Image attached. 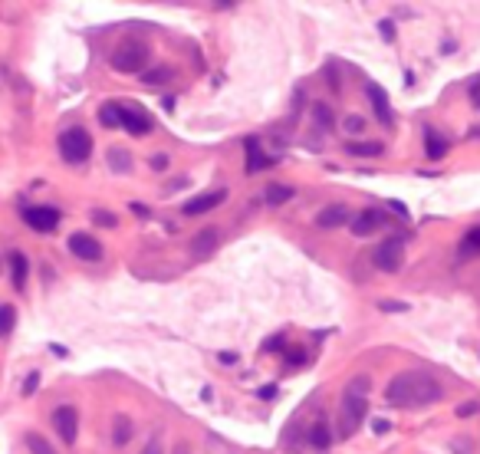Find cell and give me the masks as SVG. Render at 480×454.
I'll use <instances>...</instances> for the list:
<instances>
[{
	"mask_svg": "<svg viewBox=\"0 0 480 454\" xmlns=\"http://www.w3.org/2000/svg\"><path fill=\"white\" fill-rule=\"evenodd\" d=\"M444 398V385L428 372H402L389 382L385 402L395 409H424Z\"/></svg>",
	"mask_w": 480,
	"mask_h": 454,
	"instance_id": "1",
	"label": "cell"
},
{
	"mask_svg": "<svg viewBox=\"0 0 480 454\" xmlns=\"http://www.w3.org/2000/svg\"><path fill=\"white\" fill-rule=\"evenodd\" d=\"M369 389L372 382L369 376H356L342 392V405H339V422H336V435L339 438H352L359 431V424L365 422V411H369Z\"/></svg>",
	"mask_w": 480,
	"mask_h": 454,
	"instance_id": "2",
	"label": "cell"
},
{
	"mask_svg": "<svg viewBox=\"0 0 480 454\" xmlns=\"http://www.w3.org/2000/svg\"><path fill=\"white\" fill-rule=\"evenodd\" d=\"M149 63H151V50L142 36H125V40L112 50V56H109V66L122 76H142Z\"/></svg>",
	"mask_w": 480,
	"mask_h": 454,
	"instance_id": "3",
	"label": "cell"
},
{
	"mask_svg": "<svg viewBox=\"0 0 480 454\" xmlns=\"http://www.w3.org/2000/svg\"><path fill=\"white\" fill-rule=\"evenodd\" d=\"M60 155L66 165H83V162H89L92 155V136L86 129H66L60 136Z\"/></svg>",
	"mask_w": 480,
	"mask_h": 454,
	"instance_id": "4",
	"label": "cell"
},
{
	"mask_svg": "<svg viewBox=\"0 0 480 454\" xmlns=\"http://www.w3.org/2000/svg\"><path fill=\"white\" fill-rule=\"evenodd\" d=\"M375 267L385 273H395L402 267V260H405V241L402 237H389V241H382L375 247Z\"/></svg>",
	"mask_w": 480,
	"mask_h": 454,
	"instance_id": "5",
	"label": "cell"
},
{
	"mask_svg": "<svg viewBox=\"0 0 480 454\" xmlns=\"http://www.w3.org/2000/svg\"><path fill=\"white\" fill-rule=\"evenodd\" d=\"M23 221H27V227H33L36 234H53V230L60 227V211L50 208V204H33V208L23 211Z\"/></svg>",
	"mask_w": 480,
	"mask_h": 454,
	"instance_id": "6",
	"label": "cell"
},
{
	"mask_svg": "<svg viewBox=\"0 0 480 454\" xmlns=\"http://www.w3.org/2000/svg\"><path fill=\"white\" fill-rule=\"evenodd\" d=\"M53 428L60 431V438L66 444H73L76 435H79V415H76L73 405H60V409L53 411Z\"/></svg>",
	"mask_w": 480,
	"mask_h": 454,
	"instance_id": "7",
	"label": "cell"
},
{
	"mask_svg": "<svg viewBox=\"0 0 480 454\" xmlns=\"http://www.w3.org/2000/svg\"><path fill=\"white\" fill-rule=\"evenodd\" d=\"M69 254L79 260L96 263V260H102V244L96 241L92 234H73V237H69Z\"/></svg>",
	"mask_w": 480,
	"mask_h": 454,
	"instance_id": "8",
	"label": "cell"
},
{
	"mask_svg": "<svg viewBox=\"0 0 480 454\" xmlns=\"http://www.w3.org/2000/svg\"><path fill=\"white\" fill-rule=\"evenodd\" d=\"M122 129H129V136H149L151 132V116L138 106H122Z\"/></svg>",
	"mask_w": 480,
	"mask_h": 454,
	"instance_id": "9",
	"label": "cell"
},
{
	"mask_svg": "<svg viewBox=\"0 0 480 454\" xmlns=\"http://www.w3.org/2000/svg\"><path fill=\"white\" fill-rule=\"evenodd\" d=\"M224 197H227L224 188H217V191H208V195H197V197H191V201H184V214H188V217L208 214V211H214L217 204H224Z\"/></svg>",
	"mask_w": 480,
	"mask_h": 454,
	"instance_id": "10",
	"label": "cell"
},
{
	"mask_svg": "<svg viewBox=\"0 0 480 454\" xmlns=\"http://www.w3.org/2000/svg\"><path fill=\"white\" fill-rule=\"evenodd\" d=\"M389 221H385V214L375 211V208H369V211H362L356 214V221H352V234L356 237H372L378 227H385Z\"/></svg>",
	"mask_w": 480,
	"mask_h": 454,
	"instance_id": "11",
	"label": "cell"
},
{
	"mask_svg": "<svg viewBox=\"0 0 480 454\" xmlns=\"http://www.w3.org/2000/svg\"><path fill=\"white\" fill-rule=\"evenodd\" d=\"M243 149H247V175H257V171L273 165V158L260 149V138H254V136L243 138Z\"/></svg>",
	"mask_w": 480,
	"mask_h": 454,
	"instance_id": "12",
	"label": "cell"
},
{
	"mask_svg": "<svg viewBox=\"0 0 480 454\" xmlns=\"http://www.w3.org/2000/svg\"><path fill=\"white\" fill-rule=\"evenodd\" d=\"M365 96H369V102H372V109H375V116L382 125H391V106H389V96H385V89L378 86V83H369L365 86Z\"/></svg>",
	"mask_w": 480,
	"mask_h": 454,
	"instance_id": "13",
	"label": "cell"
},
{
	"mask_svg": "<svg viewBox=\"0 0 480 454\" xmlns=\"http://www.w3.org/2000/svg\"><path fill=\"white\" fill-rule=\"evenodd\" d=\"M345 221H349V211H345V204H329V208H323V211L316 214V224L323 227V230L342 227Z\"/></svg>",
	"mask_w": 480,
	"mask_h": 454,
	"instance_id": "14",
	"label": "cell"
},
{
	"mask_svg": "<svg viewBox=\"0 0 480 454\" xmlns=\"http://www.w3.org/2000/svg\"><path fill=\"white\" fill-rule=\"evenodd\" d=\"M306 438H309V444H313L316 451H326V448L332 444V438H336V431L326 424V418H316V424L309 428V435H306Z\"/></svg>",
	"mask_w": 480,
	"mask_h": 454,
	"instance_id": "15",
	"label": "cell"
},
{
	"mask_svg": "<svg viewBox=\"0 0 480 454\" xmlns=\"http://www.w3.org/2000/svg\"><path fill=\"white\" fill-rule=\"evenodd\" d=\"M480 254V227H470L464 234V241L457 247V260H470Z\"/></svg>",
	"mask_w": 480,
	"mask_h": 454,
	"instance_id": "16",
	"label": "cell"
},
{
	"mask_svg": "<svg viewBox=\"0 0 480 454\" xmlns=\"http://www.w3.org/2000/svg\"><path fill=\"white\" fill-rule=\"evenodd\" d=\"M171 79H175V66H155V69H145V73H142V83H145V86H155V89H158V86H168Z\"/></svg>",
	"mask_w": 480,
	"mask_h": 454,
	"instance_id": "17",
	"label": "cell"
},
{
	"mask_svg": "<svg viewBox=\"0 0 480 454\" xmlns=\"http://www.w3.org/2000/svg\"><path fill=\"white\" fill-rule=\"evenodd\" d=\"M191 247H195V254H197V257L210 254V250L217 247V230H214V227H204V230L197 234L195 241H191Z\"/></svg>",
	"mask_w": 480,
	"mask_h": 454,
	"instance_id": "18",
	"label": "cell"
},
{
	"mask_svg": "<svg viewBox=\"0 0 480 454\" xmlns=\"http://www.w3.org/2000/svg\"><path fill=\"white\" fill-rule=\"evenodd\" d=\"M10 277H14V287L17 290L27 287V257H23L20 250L10 254Z\"/></svg>",
	"mask_w": 480,
	"mask_h": 454,
	"instance_id": "19",
	"label": "cell"
},
{
	"mask_svg": "<svg viewBox=\"0 0 480 454\" xmlns=\"http://www.w3.org/2000/svg\"><path fill=\"white\" fill-rule=\"evenodd\" d=\"M345 151L349 155H362V158H375V155L385 151V145L382 142H345Z\"/></svg>",
	"mask_w": 480,
	"mask_h": 454,
	"instance_id": "20",
	"label": "cell"
},
{
	"mask_svg": "<svg viewBox=\"0 0 480 454\" xmlns=\"http://www.w3.org/2000/svg\"><path fill=\"white\" fill-rule=\"evenodd\" d=\"M424 151H428V158H444V155H448V142H444V138L437 136V132H431V129H428V132H424Z\"/></svg>",
	"mask_w": 480,
	"mask_h": 454,
	"instance_id": "21",
	"label": "cell"
},
{
	"mask_svg": "<svg viewBox=\"0 0 480 454\" xmlns=\"http://www.w3.org/2000/svg\"><path fill=\"white\" fill-rule=\"evenodd\" d=\"M122 106L119 102H105L102 109H99V122H102L105 129H116V125H122Z\"/></svg>",
	"mask_w": 480,
	"mask_h": 454,
	"instance_id": "22",
	"label": "cell"
},
{
	"mask_svg": "<svg viewBox=\"0 0 480 454\" xmlns=\"http://www.w3.org/2000/svg\"><path fill=\"white\" fill-rule=\"evenodd\" d=\"M109 165H112V171L125 175V171L132 168V155H129L125 149H109Z\"/></svg>",
	"mask_w": 480,
	"mask_h": 454,
	"instance_id": "23",
	"label": "cell"
},
{
	"mask_svg": "<svg viewBox=\"0 0 480 454\" xmlns=\"http://www.w3.org/2000/svg\"><path fill=\"white\" fill-rule=\"evenodd\" d=\"M27 451L30 454H56V448L43 438V435H36V431H27Z\"/></svg>",
	"mask_w": 480,
	"mask_h": 454,
	"instance_id": "24",
	"label": "cell"
},
{
	"mask_svg": "<svg viewBox=\"0 0 480 454\" xmlns=\"http://www.w3.org/2000/svg\"><path fill=\"white\" fill-rule=\"evenodd\" d=\"M263 197H267V204H286L290 197H293V188H286V184H270L267 191H263Z\"/></svg>",
	"mask_w": 480,
	"mask_h": 454,
	"instance_id": "25",
	"label": "cell"
},
{
	"mask_svg": "<svg viewBox=\"0 0 480 454\" xmlns=\"http://www.w3.org/2000/svg\"><path fill=\"white\" fill-rule=\"evenodd\" d=\"M14 326H17V310L10 303H3V306H0V339L14 333Z\"/></svg>",
	"mask_w": 480,
	"mask_h": 454,
	"instance_id": "26",
	"label": "cell"
},
{
	"mask_svg": "<svg viewBox=\"0 0 480 454\" xmlns=\"http://www.w3.org/2000/svg\"><path fill=\"white\" fill-rule=\"evenodd\" d=\"M129 438H132V422L125 415H116V435H112V441L122 448V444H129Z\"/></svg>",
	"mask_w": 480,
	"mask_h": 454,
	"instance_id": "27",
	"label": "cell"
},
{
	"mask_svg": "<svg viewBox=\"0 0 480 454\" xmlns=\"http://www.w3.org/2000/svg\"><path fill=\"white\" fill-rule=\"evenodd\" d=\"M313 119L319 129H332L336 125V119H332V109L326 106V102H313Z\"/></svg>",
	"mask_w": 480,
	"mask_h": 454,
	"instance_id": "28",
	"label": "cell"
},
{
	"mask_svg": "<svg viewBox=\"0 0 480 454\" xmlns=\"http://www.w3.org/2000/svg\"><path fill=\"white\" fill-rule=\"evenodd\" d=\"M342 129H345V132H349V136H359L362 129H365V119L352 112V116H345V119H342Z\"/></svg>",
	"mask_w": 480,
	"mask_h": 454,
	"instance_id": "29",
	"label": "cell"
},
{
	"mask_svg": "<svg viewBox=\"0 0 480 454\" xmlns=\"http://www.w3.org/2000/svg\"><path fill=\"white\" fill-rule=\"evenodd\" d=\"M92 221H96L99 227H116V224H119L112 211H92Z\"/></svg>",
	"mask_w": 480,
	"mask_h": 454,
	"instance_id": "30",
	"label": "cell"
},
{
	"mask_svg": "<svg viewBox=\"0 0 480 454\" xmlns=\"http://www.w3.org/2000/svg\"><path fill=\"white\" fill-rule=\"evenodd\" d=\"M283 356H286V363H290V365H303L306 359H309V356H306V349H290V352H283Z\"/></svg>",
	"mask_w": 480,
	"mask_h": 454,
	"instance_id": "31",
	"label": "cell"
},
{
	"mask_svg": "<svg viewBox=\"0 0 480 454\" xmlns=\"http://www.w3.org/2000/svg\"><path fill=\"white\" fill-rule=\"evenodd\" d=\"M283 343H286V336H283V333L270 336V339L263 343V352H276V349H283Z\"/></svg>",
	"mask_w": 480,
	"mask_h": 454,
	"instance_id": "32",
	"label": "cell"
},
{
	"mask_svg": "<svg viewBox=\"0 0 480 454\" xmlns=\"http://www.w3.org/2000/svg\"><path fill=\"white\" fill-rule=\"evenodd\" d=\"M326 76H329V86H332V92H339V89H342V79L336 76V63H329V66H326Z\"/></svg>",
	"mask_w": 480,
	"mask_h": 454,
	"instance_id": "33",
	"label": "cell"
},
{
	"mask_svg": "<svg viewBox=\"0 0 480 454\" xmlns=\"http://www.w3.org/2000/svg\"><path fill=\"white\" fill-rule=\"evenodd\" d=\"M36 385H40V372H30L27 382H23V395H33L36 392Z\"/></svg>",
	"mask_w": 480,
	"mask_h": 454,
	"instance_id": "34",
	"label": "cell"
},
{
	"mask_svg": "<svg viewBox=\"0 0 480 454\" xmlns=\"http://www.w3.org/2000/svg\"><path fill=\"white\" fill-rule=\"evenodd\" d=\"M378 30H382V36H385V40H395V23H391V20H382V23H378Z\"/></svg>",
	"mask_w": 480,
	"mask_h": 454,
	"instance_id": "35",
	"label": "cell"
},
{
	"mask_svg": "<svg viewBox=\"0 0 480 454\" xmlns=\"http://www.w3.org/2000/svg\"><path fill=\"white\" fill-rule=\"evenodd\" d=\"M151 168H155V171H165V168H168V155H151Z\"/></svg>",
	"mask_w": 480,
	"mask_h": 454,
	"instance_id": "36",
	"label": "cell"
},
{
	"mask_svg": "<svg viewBox=\"0 0 480 454\" xmlns=\"http://www.w3.org/2000/svg\"><path fill=\"white\" fill-rule=\"evenodd\" d=\"M474 411H477V402H467V405H461V409H457V415H461V418H467V415H474Z\"/></svg>",
	"mask_w": 480,
	"mask_h": 454,
	"instance_id": "37",
	"label": "cell"
},
{
	"mask_svg": "<svg viewBox=\"0 0 480 454\" xmlns=\"http://www.w3.org/2000/svg\"><path fill=\"white\" fill-rule=\"evenodd\" d=\"M378 306H382V310H389V313H391V310H395V313H402V310H408L405 303H389V300H385V303H378Z\"/></svg>",
	"mask_w": 480,
	"mask_h": 454,
	"instance_id": "38",
	"label": "cell"
},
{
	"mask_svg": "<svg viewBox=\"0 0 480 454\" xmlns=\"http://www.w3.org/2000/svg\"><path fill=\"white\" fill-rule=\"evenodd\" d=\"M372 428H375V435H385V431H389L391 424L385 422V418H375V422H372Z\"/></svg>",
	"mask_w": 480,
	"mask_h": 454,
	"instance_id": "39",
	"label": "cell"
},
{
	"mask_svg": "<svg viewBox=\"0 0 480 454\" xmlns=\"http://www.w3.org/2000/svg\"><path fill=\"white\" fill-rule=\"evenodd\" d=\"M389 208H391V211H395V214H402V217H408V208H405V204H402V201H389Z\"/></svg>",
	"mask_w": 480,
	"mask_h": 454,
	"instance_id": "40",
	"label": "cell"
},
{
	"mask_svg": "<svg viewBox=\"0 0 480 454\" xmlns=\"http://www.w3.org/2000/svg\"><path fill=\"white\" fill-rule=\"evenodd\" d=\"M217 359H221L224 365H234V363H237V352H221Z\"/></svg>",
	"mask_w": 480,
	"mask_h": 454,
	"instance_id": "41",
	"label": "cell"
},
{
	"mask_svg": "<svg viewBox=\"0 0 480 454\" xmlns=\"http://www.w3.org/2000/svg\"><path fill=\"white\" fill-rule=\"evenodd\" d=\"M142 454H162V448H158V441H149V444H145V451Z\"/></svg>",
	"mask_w": 480,
	"mask_h": 454,
	"instance_id": "42",
	"label": "cell"
},
{
	"mask_svg": "<svg viewBox=\"0 0 480 454\" xmlns=\"http://www.w3.org/2000/svg\"><path fill=\"white\" fill-rule=\"evenodd\" d=\"M273 395H276V389H273V385H267V389H260V398H273Z\"/></svg>",
	"mask_w": 480,
	"mask_h": 454,
	"instance_id": "43",
	"label": "cell"
},
{
	"mask_svg": "<svg viewBox=\"0 0 480 454\" xmlns=\"http://www.w3.org/2000/svg\"><path fill=\"white\" fill-rule=\"evenodd\" d=\"M474 102H477V109H480V83H477V89H474Z\"/></svg>",
	"mask_w": 480,
	"mask_h": 454,
	"instance_id": "44",
	"label": "cell"
},
{
	"mask_svg": "<svg viewBox=\"0 0 480 454\" xmlns=\"http://www.w3.org/2000/svg\"><path fill=\"white\" fill-rule=\"evenodd\" d=\"M470 138H480V129H470Z\"/></svg>",
	"mask_w": 480,
	"mask_h": 454,
	"instance_id": "45",
	"label": "cell"
}]
</instances>
